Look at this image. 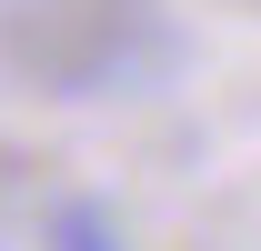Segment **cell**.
Instances as JSON below:
<instances>
[{
	"instance_id": "1",
	"label": "cell",
	"mask_w": 261,
	"mask_h": 251,
	"mask_svg": "<svg viewBox=\"0 0 261 251\" xmlns=\"http://www.w3.org/2000/svg\"><path fill=\"white\" fill-rule=\"evenodd\" d=\"M61 251H121V231H111L91 201H70V211H61Z\"/></svg>"
}]
</instances>
